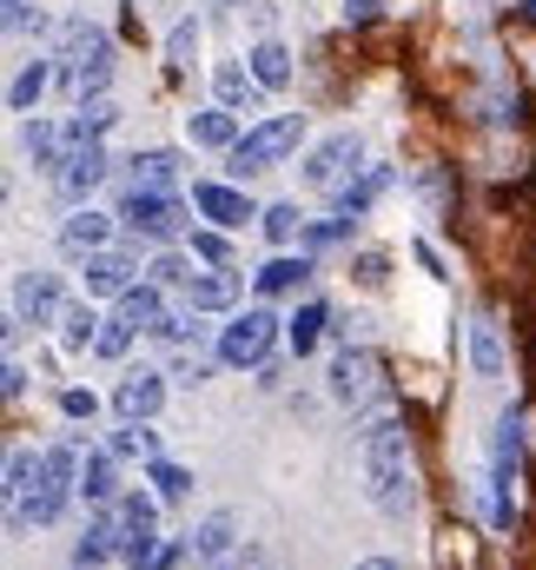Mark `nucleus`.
<instances>
[{
	"label": "nucleus",
	"mask_w": 536,
	"mask_h": 570,
	"mask_svg": "<svg viewBox=\"0 0 536 570\" xmlns=\"http://www.w3.org/2000/svg\"><path fill=\"white\" fill-rule=\"evenodd\" d=\"M212 94H219V107H232V114H252V100H259L266 87L252 80V67H232V60H226V67L212 73Z\"/></svg>",
	"instance_id": "393cba45"
},
{
	"label": "nucleus",
	"mask_w": 536,
	"mask_h": 570,
	"mask_svg": "<svg viewBox=\"0 0 536 570\" xmlns=\"http://www.w3.org/2000/svg\"><path fill=\"white\" fill-rule=\"evenodd\" d=\"M93 338H100V312L93 305H67L60 312V345L67 352H93Z\"/></svg>",
	"instance_id": "7c9ffc66"
},
{
	"label": "nucleus",
	"mask_w": 536,
	"mask_h": 570,
	"mask_svg": "<svg viewBox=\"0 0 536 570\" xmlns=\"http://www.w3.org/2000/svg\"><path fill=\"white\" fill-rule=\"evenodd\" d=\"M358 570H398V564H391V558H365Z\"/></svg>",
	"instance_id": "de8ad7c7"
},
{
	"label": "nucleus",
	"mask_w": 536,
	"mask_h": 570,
	"mask_svg": "<svg viewBox=\"0 0 536 570\" xmlns=\"http://www.w3.org/2000/svg\"><path fill=\"white\" fill-rule=\"evenodd\" d=\"M107 444H113L120 458H146V464L159 458V431H152V419H120V431H113Z\"/></svg>",
	"instance_id": "c85d7f7f"
},
{
	"label": "nucleus",
	"mask_w": 536,
	"mask_h": 570,
	"mask_svg": "<svg viewBox=\"0 0 536 570\" xmlns=\"http://www.w3.org/2000/svg\"><path fill=\"white\" fill-rule=\"evenodd\" d=\"M192 213L206 226H226V233H239L246 219H259V206L239 186H226V179H192Z\"/></svg>",
	"instance_id": "9b49d317"
},
{
	"label": "nucleus",
	"mask_w": 536,
	"mask_h": 570,
	"mask_svg": "<svg viewBox=\"0 0 536 570\" xmlns=\"http://www.w3.org/2000/svg\"><path fill=\"white\" fill-rule=\"evenodd\" d=\"M60 312H67V305H60V279H53V273H20V279H13V312H7V338L27 332V325H33V332H40V325H60Z\"/></svg>",
	"instance_id": "0eeeda50"
},
{
	"label": "nucleus",
	"mask_w": 536,
	"mask_h": 570,
	"mask_svg": "<svg viewBox=\"0 0 536 570\" xmlns=\"http://www.w3.org/2000/svg\"><path fill=\"white\" fill-rule=\"evenodd\" d=\"M20 140H27V159H33V166H47V173H53V166H60V159H67V127H53V120H27V127H20Z\"/></svg>",
	"instance_id": "a878e982"
},
{
	"label": "nucleus",
	"mask_w": 536,
	"mask_h": 570,
	"mask_svg": "<svg viewBox=\"0 0 536 570\" xmlns=\"http://www.w3.org/2000/svg\"><path fill=\"white\" fill-rule=\"evenodd\" d=\"M271 345H278V318H271V305H246V312H232V325L219 332V365H232V372L266 365Z\"/></svg>",
	"instance_id": "7ed1b4c3"
},
{
	"label": "nucleus",
	"mask_w": 536,
	"mask_h": 570,
	"mask_svg": "<svg viewBox=\"0 0 536 570\" xmlns=\"http://www.w3.org/2000/svg\"><path fill=\"white\" fill-rule=\"evenodd\" d=\"M325 325H331V312H325L318 298H305V305H298V312L285 318V345H291V352L305 358V352H311V345L325 338Z\"/></svg>",
	"instance_id": "bb28decb"
},
{
	"label": "nucleus",
	"mask_w": 536,
	"mask_h": 570,
	"mask_svg": "<svg viewBox=\"0 0 536 570\" xmlns=\"http://www.w3.org/2000/svg\"><path fill=\"white\" fill-rule=\"evenodd\" d=\"M107 558H120V518H113V504L80 531V544H73V558H67V564H73V570H100Z\"/></svg>",
	"instance_id": "4468645a"
},
{
	"label": "nucleus",
	"mask_w": 536,
	"mask_h": 570,
	"mask_svg": "<svg viewBox=\"0 0 536 570\" xmlns=\"http://www.w3.org/2000/svg\"><path fill=\"white\" fill-rule=\"evenodd\" d=\"M192 259H206V266H226V259H232V246H226V226H206V233H192Z\"/></svg>",
	"instance_id": "58836bf2"
},
{
	"label": "nucleus",
	"mask_w": 536,
	"mask_h": 570,
	"mask_svg": "<svg viewBox=\"0 0 536 570\" xmlns=\"http://www.w3.org/2000/svg\"><path fill=\"white\" fill-rule=\"evenodd\" d=\"M113 312H120V318H133L139 332H152V325L166 318V285H159V279H139V285H127V292L113 298Z\"/></svg>",
	"instance_id": "412c9836"
},
{
	"label": "nucleus",
	"mask_w": 536,
	"mask_h": 570,
	"mask_svg": "<svg viewBox=\"0 0 536 570\" xmlns=\"http://www.w3.org/2000/svg\"><path fill=\"white\" fill-rule=\"evenodd\" d=\"M391 186V166H365L358 179H345L338 193H331V213H345V219H365L371 206H378V193Z\"/></svg>",
	"instance_id": "a211bd4d"
},
{
	"label": "nucleus",
	"mask_w": 536,
	"mask_h": 570,
	"mask_svg": "<svg viewBox=\"0 0 536 570\" xmlns=\"http://www.w3.org/2000/svg\"><path fill=\"white\" fill-rule=\"evenodd\" d=\"M259 233H266L271 246H291V239H305V213H298V199H278L259 213Z\"/></svg>",
	"instance_id": "c756f323"
},
{
	"label": "nucleus",
	"mask_w": 536,
	"mask_h": 570,
	"mask_svg": "<svg viewBox=\"0 0 536 570\" xmlns=\"http://www.w3.org/2000/svg\"><path fill=\"white\" fill-rule=\"evenodd\" d=\"M517 458H524V425L504 412V419H497V438H490V524H497V531L517 524V498H510Z\"/></svg>",
	"instance_id": "20e7f679"
},
{
	"label": "nucleus",
	"mask_w": 536,
	"mask_h": 570,
	"mask_svg": "<svg viewBox=\"0 0 536 570\" xmlns=\"http://www.w3.org/2000/svg\"><path fill=\"white\" fill-rule=\"evenodd\" d=\"M159 405H166V372H152V365L120 372V385H113V412L120 419H159Z\"/></svg>",
	"instance_id": "f8f14e48"
},
{
	"label": "nucleus",
	"mask_w": 536,
	"mask_h": 570,
	"mask_svg": "<svg viewBox=\"0 0 536 570\" xmlns=\"http://www.w3.org/2000/svg\"><path fill=\"white\" fill-rule=\"evenodd\" d=\"M358 159H365V140H358V134H331V140H318L305 153V173H298V179H305L311 193H338L351 173H365Z\"/></svg>",
	"instance_id": "423d86ee"
},
{
	"label": "nucleus",
	"mask_w": 536,
	"mask_h": 570,
	"mask_svg": "<svg viewBox=\"0 0 536 570\" xmlns=\"http://www.w3.org/2000/svg\"><path fill=\"white\" fill-rule=\"evenodd\" d=\"M252 279H259V298H285V292H298V285L311 279V253H298V259L278 253V259H266Z\"/></svg>",
	"instance_id": "4be33fe9"
},
{
	"label": "nucleus",
	"mask_w": 536,
	"mask_h": 570,
	"mask_svg": "<svg viewBox=\"0 0 536 570\" xmlns=\"http://www.w3.org/2000/svg\"><path fill=\"white\" fill-rule=\"evenodd\" d=\"M107 239H113V219L93 213V206H73V219L60 226V253H67V259H93Z\"/></svg>",
	"instance_id": "ddd939ff"
},
{
	"label": "nucleus",
	"mask_w": 536,
	"mask_h": 570,
	"mask_svg": "<svg viewBox=\"0 0 536 570\" xmlns=\"http://www.w3.org/2000/svg\"><path fill=\"white\" fill-rule=\"evenodd\" d=\"M120 226L133 239H146V246H172L186 233V206H179V193H127L120 199Z\"/></svg>",
	"instance_id": "39448f33"
},
{
	"label": "nucleus",
	"mask_w": 536,
	"mask_h": 570,
	"mask_svg": "<svg viewBox=\"0 0 536 570\" xmlns=\"http://www.w3.org/2000/svg\"><path fill=\"white\" fill-rule=\"evenodd\" d=\"M226 551H232V518H226V511H212V518L192 531V558H199V564H219Z\"/></svg>",
	"instance_id": "473e14b6"
},
{
	"label": "nucleus",
	"mask_w": 536,
	"mask_h": 570,
	"mask_svg": "<svg viewBox=\"0 0 536 570\" xmlns=\"http://www.w3.org/2000/svg\"><path fill=\"white\" fill-rule=\"evenodd\" d=\"M146 478H152V491H159L166 504H179V498L192 491V471H179V464H166V458H152V464H146Z\"/></svg>",
	"instance_id": "c9c22d12"
},
{
	"label": "nucleus",
	"mask_w": 536,
	"mask_h": 570,
	"mask_svg": "<svg viewBox=\"0 0 536 570\" xmlns=\"http://www.w3.org/2000/svg\"><path fill=\"white\" fill-rule=\"evenodd\" d=\"M172 379H179V385H206V379H212V358H199V352H179Z\"/></svg>",
	"instance_id": "79ce46f5"
},
{
	"label": "nucleus",
	"mask_w": 536,
	"mask_h": 570,
	"mask_svg": "<svg viewBox=\"0 0 536 570\" xmlns=\"http://www.w3.org/2000/svg\"><path fill=\"white\" fill-rule=\"evenodd\" d=\"M113 518H120V558L133 570L152 564V551H159V504L146 498V491H120V504H113Z\"/></svg>",
	"instance_id": "6e6552de"
},
{
	"label": "nucleus",
	"mask_w": 536,
	"mask_h": 570,
	"mask_svg": "<svg viewBox=\"0 0 536 570\" xmlns=\"http://www.w3.org/2000/svg\"><path fill=\"white\" fill-rule=\"evenodd\" d=\"M378 385H385L378 352H365V345L351 352V345H345V352L331 358V399H338V405H371V399H378Z\"/></svg>",
	"instance_id": "1a4fd4ad"
},
{
	"label": "nucleus",
	"mask_w": 536,
	"mask_h": 570,
	"mask_svg": "<svg viewBox=\"0 0 536 570\" xmlns=\"http://www.w3.org/2000/svg\"><path fill=\"white\" fill-rule=\"evenodd\" d=\"M186 134H192V146H239V114L232 107H206V114H186Z\"/></svg>",
	"instance_id": "5701e85b"
},
{
	"label": "nucleus",
	"mask_w": 536,
	"mask_h": 570,
	"mask_svg": "<svg viewBox=\"0 0 536 570\" xmlns=\"http://www.w3.org/2000/svg\"><path fill=\"white\" fill-rule=\"evenodd\" d=\"M192 332H199V325H192V312H166V318L152 325V338H166V345H186Z\"/></svg>",
	"instance_id": "a19ab883"
},
{
	"label": "nucleus",
	"mask_w": 536,
	"mask_h": 570,
	"mask_svg": "<svg viewBox=\"0 0 536 570\" xmlns=\"http://www.w3.org/2000/svg\"><path fill=\"white\" fill-rule=\"evenodd\" d=\"M358 458H365V484H371V504L385 518L410 511V451H404V425L398 419H371L358 431Z\"/></svg>",
	"instance_id": "f257e3e1"
},
{
	"label": "nucleus",
	"mask_w": 536,
	"mask_h": 570,
	"mask_svg": "<svg viewBox=\"0 0 536 570\" xmlns=\"http://www.w3.org/2000/svg\"><path fill=\"white\" fill-rule=\"evenodd\" d=\"M179 292H186V312H232V305H239V279H232L226 266H212V273H192Z\"/></svg>",
	"instance_id": "f3484780"
},
{
	"label": "nucleus",
	"mask_w": 536,
	"mask_h": 570,
	"mask_svg": "<svg viewBox=\"0 0 536 570\" xmlns=\"http://www.w3.org/2000/svg\"><path fill=\"white\" fill-rule=\"evenodd\" d=\"M351 226H358V219H345V213H331V219H305V239H298V246H305V253H325V246H338Z\"/></svg>",
	"instance_id": "f704fd0d"
},
{
	"label": "nucleus",
	"mask_w": 536,
	"mask_h": 570,
	"mask_svg": "<svg viewBox=\"0 0 536 570\" xmlns=\"http://www.w3.org/2000/svg\"><path fill=\"white\" fill-rule=\"evenodd\" d=\"M113 458H120V451L107 444V451H93V458L80 464V498H87V504H100V511H107V504H120V464H113Z\"/></svg>",
	"instance_id": "6ab92c4d"
},
{
	"label": "nucleus",
	"mask_w": 536,
	"mask_h": 570,
	"mask_svg": "<svg viewBox=\"0 0 536 570\" xmlns=\"http://www.w3.org/2000/svg\"><path fill=\"white\" fill-rule=\"evenodd\" d=\"M120 120V107L100 94V100H73V120H67V140L87 146V140H107V127Z\"/></svg>",
	"instance_id": "b1692460"
},
{
	"label": "nucleus",
	"mask_w": 536,
	"mask_h": 570,
	"mask_svg": "<svg viewBox=\"0 0 536 570\" xmlns=\"http://www.w3.org/2000/svg\"><path fill=\"white\" fill-rule=\"evenodd\" d=\"M133 273H139L133 253H107V246H100V253L87 259V298H120L127 285H139Z\"/></svg>",
	"instance_id": "2eb2a0df"
},
{
	"label": "nucleus",
	"mask_w": 536,
	"mask_h": 570,
	"mask_svg": "<svg viewBox=\"0 0 536 570\" xmlns=\"http://www.w3.org/2000/svg\"><path fill=\"white\" fill-rule=\"evenodd\" d=\"M252 80H259L266 94L291 87V53H285L278 40H259V47H252Z\"/></svg>",
	"instance_id": "cd10ccee"
},
{
	"label": "nucleus",
	"mask_w": 536,
	"mask_h": 570,
	"mask_svg": "<svg viewBox=\"0 0 536 570\" xmlns=\"http://www.w3.org/2000/svg\"><path fill=\"white\" fill-rule=\"evenodd\" d=\"M378 7H385V0H345V13H358V20H371Z\"/></svg>",
	"instance_id": "49530a36"
},
{
	"label": "nucleus",
	"mask_w": 536,
	"mask_h": 570,
	"mask_svg": "<svg viewBox=\"0 0 536 570\" xmlns=\"http://www.w3.org/2000/svg\"><path fill=\"white\" fill-rule=\"evenodd\" d=\"M179 551H186V544H159V551H152V564H146V570H172V564H179Z\"/></svg>",
	"instance_id": "a18cd8bd"
},
{
	"label": "nucleus",
	"mask_w": 536,
	"mask_h": 570,
	"mask_svg": "<svg viewBox=\"0 0 536 570\" xmlns=\"http://www.w3.org/2000/svg\"><path fill=\"white\" fill-rule=\"evenodd\" d=\"M192 53H199V20H179V27L166 33V60H172V67H186Z\"/></svg>",
	"instance_id": "4c0bfd02"
},
{
	"label": "nucleus",
	"mask_w": 536,
	"mask_h": 570,
	"mask_svg": "<svg viewBox=\"0 0 536 570\" xmlns=\"http://www.w3.org/2000/svg\"><path fill=\"white\" fill-rule=\"evenodd\" d=\"M172 179H179V153L166 146H146L127 159V193H172Z\"/></svg>",
	"instance_id": "dca6fc26"
},
{
	"label": "nucleus",
	"mask_w": 536,
	"mask_h": 570,
	"mask_svg": "<svg viewBox=\"0 0 536 570\" xmlns=\"http://www.w3.org/2000/svg\"><path fill=\"white\" fill-rule=\"evenodd\" d=\"M0 392H7V399H20V392H27V365H20V358H7V372H0Z\"/></svg>",
	"instance_id": "c03bdc74"
},
{
	"label": "nucleus",
	"mask_w": 536,
	"mask_h": 570,
	"mask_svg": "<svg viewBox=\"0 0 536 570\" xmlns=\"http://www.w3.org/2000/svg\"><path fill=\"white\" fill-rule=\"evenodd\" d=\"M212 7H239V0H212Z\"/></svg>",
	"instance_id": "09e8293b"
},
{
	"label": "nucleus",
	"mask_w": 536,
	"mask_h": 570,
	"mask_svg": "<svg viewBox=\"0 0 536 570\" xmlns=\"http://www.w3.org/2000/svg\"><path fill=\"white\" fill-rule=\"evenodd\" d=\"M60 412H67V419H93V412H100V399H93V392H67V399H60Z\"/></svg>",
	"instance_id": "37998d69"
},
{
	"label": "nucleus",
	"mask_w": 536,
	"mask_h": 570,
	"mask_svg": "<svg viewBox=\"0 0 536 570\" xmlns=\"http://www.w3.org/2000/svg\"><path fill=\"white\" fill-rule=\"evenodd\" d=\"M192 266H199V259H186V253H166V259H152V279H159V285H186V279H192Z\"/></svg>",
	"instance_id": "ea45409f"
},
{
	"label": "nucleus",
	"mask_w": 536,
	"mask_h": 570,
	"mask_svg": "<svg viewBox=\"0 0 536 570\" xmlns=\"http://www.w3.org/2000/svg\"><path fill=\"white\" fill-rule=\"evenodd\" d=\"M470 365H477V379H497V372H504V338H497L490 318L470 325Z\"/></svg>",
	"instance_id": "2f4dec72"
},
{
	"label": "nucleus",
	"mask_w": 536,
	"mask_h": 570,
	"mask_svg": "<svg viewBox=\"0 0 536 570\" xmlns=\"http://www.w3.org/2000/svg\"><path fill=\"white\" fill-rule=\"evenodd\" d=\"M100 179H107V146H100V140L67 146V159L53 166V186H60V199H67V206H87V199L100 193Z\"/></svg>",
	"instance_id": "9d476101"
},
{
	"label": "nucleus",
	"mask_w": 536,
	"mask_h": 570,
	"mask_svg": "<svg viewBox=\"0 0 536 570\" xmlns=\"http://www.w3.org/2000/svg\"><path fill=\"white\" fill-rule=\"evenodd\" d=\"M40 94H47V60H27V67L13 73V87H7V107H13V114H33Z\"/></svg>",
	"instance_id": "72a5a7b5"
},
{
	"label": "nucleus",
	"mask_w": 536,
	"mask_h": 570,
	"mask_svg": "<svg viewBox=\"0 0 536 570\" xmlns=\"http://www.w3.org/2000/svg\"><path fill=\"white\" fill-rule=\"evenodd\" d=\"M40 478H47V451H7V518L40 491Z\"/></svg>",
	"instance_id": "aec40b11"
},
{
	"label": "nucleus",
	"mask_w": 536,
	"mask_h": 570,
	"mask_svg": "<svg viewBox=\"0 0 536 570\" xmlns=\"http://www.w3.org/2000/svg\"><path fill=\"white\" fill-rule=\"evenodd\" d=\"M133 318H120V312H113V318H100V338H93V352H100V358H127V345H133Z\"/></svg>",
	"instance_id": "e433bc0d"
},
{
	"label": "nucleus",
	"mask_w": 536,
	"mask_h": 570,
	"mask_svg": "<svg viewBox=\"0 0 536 570\" xmlns=\"http://www.w3.org/2000/svg\"><path fill=\"white\" fill-rule=\"evenodd\" d=\"M298 140H305V114H271L259 127H246L226 159H232L239 179H246V173H271V166H285V159L298 153Z\"/></svg>",
	"instance_id": "f03ea898"
}]
</instances>
